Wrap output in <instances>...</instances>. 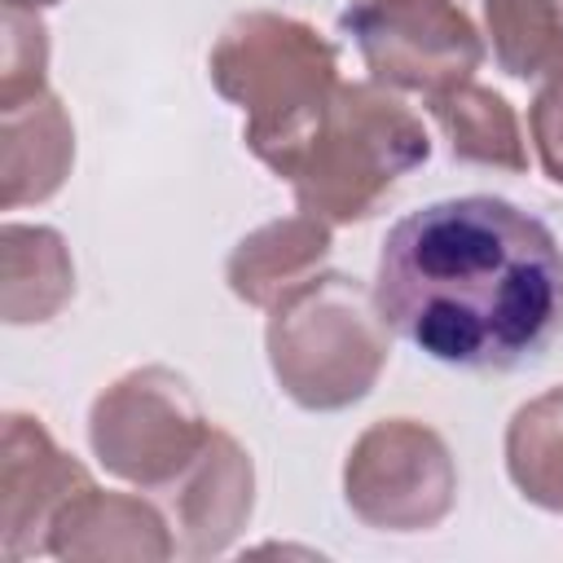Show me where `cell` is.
Here are the masks:
<instances>
[{"label": "cell", "mask_w": 563, "mask_h": 563, "mask_svg": "<svg viewBox=\"0 0 563 563\" xmlns=\"http://www.w3.org/2000/svg\"><path fill=\"white\" fill-rule=\"evenodd\" d=\"M374 303L422 356L510 374L563 334V246L506 198H440L387 229Z\"/></svg>", "instance_id": "cell-1"}, {"label": "cell", "mask_w": 563, "mask_h": 563, "mask_svg": "<svg viewBox=\"0 0 563 563\" xmlns=\"http://www.w3.org/2000/svg\"><path fill=\"white\" fill-rule=\"evenodd\" d=\"M431 141L422 119L383 84H339L317 123L277 167L295 189L299 211L325 224L369 220L396 180L427 163Z\"/></svg>", "instance_id": "cell-2"}, {"label": "cell", "mask_w": 563, "mask_h": 563, "mask_svg": "<svg viewBox=\"0 0 563 563\" xmlns=\"http://www.w3.org/2000/svg\"><path fill=\"white\" fill-rule=\"evenodd\" d=\"M207 75L216 92L246 114V150L277 172L339 88V53L308 22L251 9L220 31L207 53Z\"/></svg>", "instance_id": "cell-3"}, {"label": "cell", "mask_w": 563, "mask_h": 563, "mask_svg": "<svg viewBox=\"0 0 563 563\" xmlns=\"http://www.w3.org/2000/svg\"><path fill=\"white\" fill-rule=\"evenodd\" d=\"M268 312V365L299 409L330 413L374 391L391 356L374 290L347 273H317Z\"/></svg>", "instance_id": "cell-4"}, {"label": "cell", "mask_w": 563, "mask_h": 563, "mask_svg": "<svg viewBox=\"0 0 563 563\" xmlns=\"http://www.w3.org/2000/svg\"><path fill=\"white\" fill-rule=\"evenodd\" d=\"M207 435L211 422L202 418L194 387L167 365H145L114 378L88 413L97 462L145 493L172 484L202 453Z\"/></svg>", "instance_id": "cell-5"}, {"label": "cell", "mask_w": 563, "mask_h": 563, "mask_svg": "<svg viewBox=\"0 0 563 563\" xmlns=\"http://www.w3.org/2000/svg\"><path fill=\"white\" fill-rule=\"evenodd\" d=\"M374 84L435 97L466 84L484 62V40L457 0H356L339 13Z\"/></svg>", "instance_id": "cell-6"}, {"label": "cell", "mask_w": 563, "mask_h": 563, "mask_svg": "<svg viewBox=\"0 0 563 563\" xmlns=\"http://www.w3.org/2000/svg\"><path fill=\"white\" fill-rule=\"evenodd\" d=\"M453 453L444 435L418 418H383L347 449L343 501L378 532H427L453 510Z\"/></svg>", "instance_id": "cell-7"}, {"label": "cell", "mask_w": 563, "mask_h": 563, "mask_svg": "<svg viewBox=\"0 0 563 563\" xmlns=\"http://www.w3.org/2000/svg\"><path fill=\"white\" fill-rule=\"evenodd\" d=\"M92 488V475L53 444L40 418L4 413L0 427V554L18 563L26 554H48V532L57 515Z\"/></svg>", "instance_id": "cell-8"}, {"label": "cell", "mask_w": 563, "mask_h": 563, "mask_svg": "<svg viewBox=\"0 0 563 563\" xmlns=\"http://www.w3.org/2000/svg\"><path fill=\"white\" fill-rule=\"evenodd\" d=\"M251 453L220 427H211L202 453L163 488H154L158 510L167 515L176 554H220L242 523L251 519Z\"/></svg>", "instance_id": "cell-9"}, {"label": "cell", "mask_w": 563, "mask_h": 563, "mask_svg": "<svg viewBox=\"0 0 563 563\" xmlns=\"http://www.w3.org/2000/svg\"><path fill=\"white\" fill-rule=\"evenodd\" d=\"M75 163V128L53 92L0 110V207L48 202Z\"/></svg>", "instance_id": "cell-10"}, {"label": "cell", "mask_w": 563, "mask_h": 563, "mask_svg": "<svg viewBox=\"0 0 563 563\" xmlns=\"http://www.w3.org/2000/svg\"><path fill=\"white\" fill-rule=\"evenodd\" d=\"M48 554L57 559H167L176 554L167 515L132 493L84 488L53 523Z\"/></svg>", "instance_id": "cell-11"}, {"label": "cell", "mask_w": 563, "mask_h": 563, "mask_svg": "<svg viewBox=\"0 0 563 563\" xmlns=\"http://www.w3.org/2000/svg\"><path fill=\"white\" fill-rule=\"evenodd\" d=\"M325 255H330V224L312 211H295L286 220L246 233L224 264V282L242 303L273 308L290 290L312 282Z\"/></svg>", "instance_id": "cell-12"}, {"label": "cell", "mask_w": 563, "mask_h": 563, "mask_svg": "<svg viewBox=\"0 0 563 563\" xmlns=\"http://www.w3.org/2000/svg\"><path fill=\"white\" fill-rule=\"evenodd\" d=\"M75 295V264L57 229L18 224L0 229V312L9 325L57 317Z\"/></svg>", "instance_id": "cell-13"}, {"label": "cell", "mask_w": 563, "mask_h": 563, "mask_svg": "<svg viewBox=\"0 0 563 563\" xmlns=\"http://www.w3.org/2000/svg\"><path fill=\"white\" fill-rule=\"evenodd\" d=\"M427 110H431L435 128L444 132L457 163L501 167V172H523L528 167V145H523V132H519V119H515V110L501 92L479 88V84L466 79L449 92L427 97Z\"/></svg>", "instance_id": "cell-14"}, {"label": "cell", "mask_w": 563, "mask_h": 563, "mask_svg": "<svg viewBox=\"0 0 563 563\" xmlns=\"http://www.w3.org/2000/svg\"><path fill=\"white\" fill-rule=\"evenodd\" d=\"M506 471L523 501L563 515V387L515 409L506 427Z\"/></svg>", "instance_id": "cell-15"}, {"label": "cell", "mask_w": 563, "mask_h": 563, "mask_svg": "<svg viewBox=\"0 0 563 563\" xmlns=\"http://www.w3.org/2000/svg\"><path fill=\"white\" fill-rule=\"evenodd\" d=\"M497 66L515 79L563 70V0H475Z\"/></svg>", "instance_id": "cell-16"}, {"label": "cell", "mask_w": 563, "mask_h": 563, "mask_svg": "<svg viewBox=\"0 0 563 563\" xmlns=\"http://www.w3.org/2000/svg\"><path fill=\"white\" fill-rule=\"evenodd\" d=\"M48 92V31L31 9L4 4V48H0V110Z\"/></svg>", "instance_id": "cell-17"}, {"label": "cell", "mask_w": 563, "mask_h": 563, "mask_svg": "<svg viewBox=\"0 0 563 563\" xmlns=\"http://www.w3.org/2000/svg\"><path fill=\"white\" fill-rule=\"evenodd\" d=\"M528 132H532V145H537V158H541V172L563 185V70L550 75L532 106H528Z\"/></svg>", "instance_id": "cell-18"}, {"label": "cell", "mask_w": 563, "mask_h": 563, "mask_svg": "<svg viewBox=\"0 0 563 563\" xmlns=\"http://www.w3.org/2000/svg\"><path fill=\"white\" fill-rule=\"evenodd\" d=\"M4 4H9V9H31V13H35V9H48V4H57V0H4Z\"/></svg>", "instance_id": "cell-19"}]
</instances>
